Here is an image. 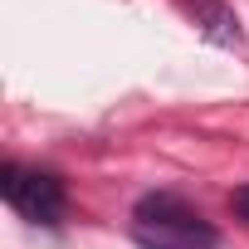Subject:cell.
I'll return each instance as SVG.
<instances>
[{
    "label": "cell",
    "mask_w": 249,
    "mask_h": 249,
    "mask_svg": "<svg viewBox=\"0 0 249 249\" xmlns=\"http://www.w3.org/2000/svg\"><path fill=\"white\" fill-rule=\"evenodd\" d=\"M132 239L142 249H215L220 234L215 225L186 205L181 196L171 191H157V196H142L137 210H132Z\"/></svg>",
    "instance_id": "obj_1"
},
{
    "label": "cell",
    "mask_w": 249,
    "mask_h": 249,
    "mask_svg": "<svg viewBox=\"0 0 249 249\" xmlns=\"http://www.w3.org/2000/svg\"><path fill=\"white\" fill-rule=\"evenodd\" d=\"M230 205H234V215H239V220H249V186H239V191L230 196Z\"/></svg>",
    "instance_id": "obj_4"
},
{
    "label": "cell",
    "mask_w": 249,
    "mask_h": 249,
    "mask_svg": "<svg viewBox=\"0 0 249 249\" xmlns=\"http://www.w3.org/2000/svg\"><path fill=\"white\" fill-rule=\"evenodd\" d=\"M0 196H5L25 220H35V225H59L64 210H69L64 181L49 176V171H30L20 161H5V171H0Z\"/></svg>",
    "instance_id": "obj_2"
},
{
    "label": "cell",
    "mask_w": 249,
    "mask_h": 249,
    "mask_svg": "<svg viewBox=\"0 0 249 249\" xmlns=\"http://www.w3.org/2000/svg\"><path fill=\"white\" fill-rule=\"evenodd\" d=\"M200 20H205V30H210V39H220V44H239V30H234V20L215 5V0H200Z\"/></svg>",
    "instance_id": "obj_3"
}]
</instances>
